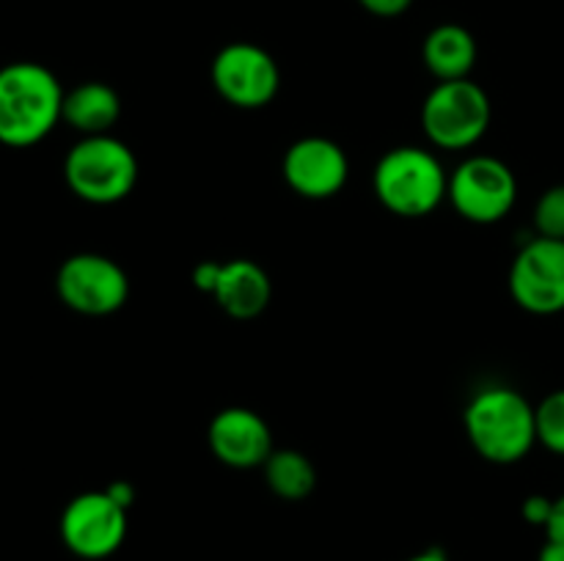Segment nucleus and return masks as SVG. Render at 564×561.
Returning <instances> with one entry per match:
<instances>
[{"label": "nucleus", "instance_id": "nucleus-6", "mask_svg": "<svg viewBox=\"0 0 564 561\" xmlns=\"http://www.w3.org/2000/svg\"><path fill=\"white\" fill-rule=\"evenodd\" d=\"M446 198L455 212L471 223L490 226L510 215L518 198V182L510 165L490 154H474L449 174Z\"/></svg>", "mask_w": 564, "mask_h": 561}, {"label": "nucleus", "instance_id": "nucleus-21", "mask_svg": "<svg viewBox=\"0 0 564 561\" xmlns=\"http://www.w3.org/2000/svg\"><path fill=\"white\" fill-rule=\"evenodd\" d=\"M545 531H549V539H554V542H564V495L554 501V509H551L549 522H545Z\"/></svg>", "mask_w": 564, "mask_h": 561}, {"label": "nucleus", "instance_id": "nucleus-20", "mask_svg": "<svg viewBox=\"0 0 564 561\" xmlns=\"http://www.w3.org/2000/svg\"><path fill=\"white\" fill-rule=\"evenodd\" d=\"M551 509H554V501L543 498V495H532V498H527V504H523V517H527L529 522H534V526H545L551 517Z\"/></svg>", "mask_w": 564, "mask_h": 561}, {"label": "nucleus", "instance_id": "nucleus-9", "mask_svg": "<svg viewBox=\"0 0 564 561\" xmlns=\"http://www.w3.org/2000/svg\"><path fill=\"white\" fill-rule=\"evenodd\" d=\"M213 86L229 105L242 110L264 108L275 99L281 72L273 55L251 42H231L213 58Z\"/></svg>", "mask_w": 564, "mask_h": 561}, {"label": "nucleus", "instance_id": "nucleus-23", "mask_svg": "<svg viewBox=\"0 0 564 561\" xmlns=\"http://www.w3.org/2000/svg\"><path fill=\"white\" fill-rule=\"evenodd\" d=\"M538 561H564V542H554V539H549L545 548L540 550Z\"/></svg>", "mask_w": 564, "mask_h": 561}, {"label": "nucleus", "instance_id": "nucleus-7", "mask_svg": "<svg viewBox=\"0 0 564 561\" xmlns=\"http://www.w3.org/2000/svg\"><path fill=\"white\" fill-rule=\"evenodd\" d=\"M61 302L83 317H108L130 297V278L124 267L102 253H75L55 275Z\"/></svg>", "mask_w": 564, "mask_h": 561}, {"label": "nucleus", "instance_id": "nucleus-4", "mask_svg": "<svg viewBox=\"0 0 564 561\" xmlns=\"http://www.w3.org/2000/svg\"><path fill=\"white\" fill-rule=\"evenodd\" d=\"M64 179L80 201L116 204L138 182V160L124 141L113 135H86L66 152Z\"/></svg>", "mask_w": 564, "mask_h": 561}, {"label": "nucleus", "instance_id": "nucleus-8", "mask_svg": "<svg viewBox=\"0 0 564 561\" xmlns=\"http://www.w3.org/2000/svg\"><path fill=\"white\" fill-rule=\"evenodd\" d=\"M58 528L66 550L77 559H108L127 537V509L108 490H91L66 504Z\"/></svg>", "mask_w": 564, "mask_h": 561}, {"label": "nucleus", "instance_id": "nucleus-17", "mask_svg": "<svg viewBox=\"0 0 564 561\" xmlns=\"http://www.w3.org/2000/svg\"><path fill=\"white\" fill-rule=\"evenodd\" d=\"M534 416H538V443L564 457V388L545 396L534 407Z\"/></svg>", "mask_w": 564, "mask_h": 561}, {"label": "nucleus", "instance_id": "nucleus-24", "mask_svg": "<svg viewBox=\"0 0 564 561\" xmlns=\"http://www.w3.org/2000/svg\"><path fill=\"white\" fill-rule=\"evenodd\" d=\"M408 561H449V556H446L444 550H438V548H430V550H422V553L411 556Z\"/></svg>", "mask_w": 564, "mask_h": 561}, {"label": "nucleus", "instance_id": "nucleus-11", "mask_svg": "<svg viewBox=\"0 0 564 561\" xmlns=\"http://www.w3.org/2000/svg\"><path fill=\"white\" fill-rule=\"evenodd\" d=\"M193 284L215 297L220 308L235 319H253L268 308L273 286L268 273L251 258L204 262L193 270Z\"/></svg>", "mask_w": 564, "mask_h": 561}, {"label": "nucleus", "instance_id": "nucleus-12", "mask_svg": "<svg viewBox=\"0 0 564 561\" xmlns=\"http://www.w3.org/2000/svg\"><path fill=\"white\" fill-rule=\"evenodd\" d=\"M284 179L297 196L325 201L347 185L350 160L345 148L323 135H308L292 143L284 154Z\"/></svg>", "mask_w": 564, "mask_h": 561}, {"label": "nucleus", "instance_id": "nucleus-3", "mask_svg": "<svg viewBox=\"0 0 564 561\" xmlns=\"http://www.w3.org/2000/svg\"><path fill=\"white\" fill-rule=\"evenodd\" d=\"M375 196L400 218H424L435 212L449 190V176L433 152L397 146L380 157L372 174Z\"/></svg>", "mask_w": 564, "mask_h": 561}, {"label": "nucleus", "instance_id": "nucleus-16", "mask_svg": "<svg viewBox=\"0 0 564 561\" xmlns=\"http://www.w3.org/2000/svg\"><path fill=\"white\" fill-rule=\"evenodd\" d=\"M262 468L268 487L284 501H303L306 495H312L314 484H317V471H314L312 460L295 449H273Z\"/></svg>", "mask_w": 564, "mask_h": 561}, {"label": "nucleus", "instance_id": "nucleus-10", "mask_svg": "<svg viewBox=\"0 0 564 561\" xmlns=\"http://www.w3.org/2000/svg\"><path fill=\"white\" fill-rule=\"evenodd\" d=\"M510 295L538 317L564 311V240L538 234L518 251L510 267Z\"/></svg>", "mask_w": 564, "mask_h": 561}, {"label": "nucleus", "instance_id": "nucleus-13", "mask_svg": "<svg viewBox=\"0 0 564 561\" xmlns=\"http://www.w3.org/2000/svg\"><path fill=\"white\" fill-rule=\"evenodd\" d=\"M207 440L213 454L224 465L240 468H259L273 454V435H270L268 421L259 413L248 407H226L209 421Z\"/></svg>", "mask_w": 564, "mask_h": 561}, {"label": "nucleus", "instance_id": "nucleus-1", "mask_svg": "<svg viewBox=\"0 0 564 561\" xmlns=\"http://www.w3.org/2000/svg\"><path fill=\"white\" fill-rule=\"evenodd\" d=\"M64 94L58 77L36 61L0 66V143L28 148L44 141L58 127Z\"/></svg>", "mask_w": 564, "mask_h": 561}, {"label": "nucleus", "instance_id": "nucleus-19", "mask_svg": "<svg viewBox=\"0 0 564 561\" xmlns=\"http://www.w3.org/2000/svg\"><path fill=\"white\" fill-rule=\"evenodd\" d=\"M364 11L375 16H400L411 9L413 0H358Z\"/></svg>", "mask_w": 564, "mask_h": 561}, {"label": "nucleus", "instance_id": "nucleus-2", "mask_svg": "<svg viewBox=\"0 0 564 561\" xmlns=\"http://www.w3.org/2000/svg\"><path fill=\"white\" fill-rule=\"evenodd\" d=\"M474 451L496 465L521 462L538 443V416L521 391L510 385H488L477 391L463 413Z\"/></svg>", "mask_w": 564, "mask_h": 561}, {"label": "nucleus", "instance_id": "nucleus-18", "mask_svg": "<svg viewBox=\"0 0 564 561\" xmlns=\"http://www.w3.org/2000/svg\"><path fill=\"white\" fill-rule=\"evenodd\" d=\"M534 229L540 237L564 240V185H554L540 196L534 207Z\"/></svg>", "mask_w": 564, "mask_h": 561}, {"label": "nucleus", "instance_id": "nucleus-22", "mask_svg": "<svg viewBox=\"0 0 564 561\" xmlns=\"http://www.w3.org/2000/svg\"><path fill=\"white\" fill-rule=\"evenodd\" d=\"M108 493L113 495L116 501H119L121 506H124V509H130V504H132V487L127 482H113L108 487Z\"/></svg>", "mask_w": 564, "mask_h": 561}, {"label": "nucleus", "instance_id": "nucleus-5", "mask_svg": "<svg viewBox=\"0 0 564 561\" xmlns=\"http://www.w3.org/2000/svg\"><path fill=\"white\" fill-rule=\"evenodd\" d=\"M422 127L430 143L446 152L471 148L490 127V99L479 82L444 80L422 105Z\"/></svg>", "mask_w": 564, "mask_h": 561}, {"label": "nucleus", "instance_id": "nucleus-15", "mask_svg": "<svg viewBox=\"0 0 564 561\" xmlns=\"http://www.w3.org/2000/svg\"><path fill=\"white\" fill-rule=\"evenodd\" d=\"M424 66L430 75L444 80H463L471 75L474 64H477V42H474L471 31L455 22L433 28L424 38Z\"/></svg>", "mask_w": 564, "mask_h": 561}, {"label": "nucleus", "instance_id": "nucleus-14", "mask_svg": "<svg viewBox=\"0 0 564 561\" xmlns=\"http://www.w3.org/2000/svg\"><path fill=\"white\" fill-rule=\"evenodd\" d=\"M121 116V99L113 86L88 80L64 94V113L61 121L75 132L86 135H110Z\"/></svg>", "mask_w": 564, "mask_h": 561}]
</instances>
